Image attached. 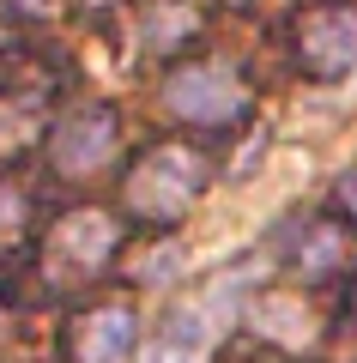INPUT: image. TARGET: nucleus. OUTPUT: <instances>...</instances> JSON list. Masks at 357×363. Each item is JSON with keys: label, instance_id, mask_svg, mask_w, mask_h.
<instances>
[{"label": "nucleus", "instance_id": "4", "mask_svg": "<svg viewBox=\"0 0 357 363\" xmlns=\"http://www.w3.org/2000/svg\"><path fill=\"white\" fill-rule=\"evenodd\" d=\"M115 152V116L109 109H79V116H67V128L55 133V164L61 169H97L103 157Z\"/></svg>", "mask_w": 357, "mask_h": 363}, {"label": "nucleus", "instance_id": "5", "mask_svg": "<svg viewBox=\"0 0 357 363\" xmlns=\"http://www.w3.org/2000/svg\"><path fill=\"white\" fill-rule=\"evenodd\" d=\"M303 55L321 73H351L357 67V18L351 13H315L303 25Z\"/></svg>", "mask_w": 357, "mask_h": 363}, {"label": "nucleus", "instance_id": "10", "mask_svg": "<svg viewBox=\"0 0 357 363\" xmlns=\"http://www.w3.org/2000/svg\"><path fill=\"white\" fill-rule=\"evenodd\" d=\"M188 260H194V248H188V242H170V248H152V255L140 260V279H145V285H170V279H176V272L188 267Z\"/></svg>", "mask_w": 357, "mask_h": 363}, {"label": "nucleus", "instance_id": "3", "mask_svg": "<svg viewBox=\"0 0 357 363\" xmlns=\"http://www.w3.org/2000/svg\"><path fill=\"white\" fill-rule=\"evenodd\" d=\"M164 104L176 116H188V121H224V116L243 109V85H236V73L224 61H206V67H188V73L170 79Z\"/></svg>", "mask_w": 357, "mask_h": 363}, {"label": "nucleus", "instance_id": "9", "mask_svg": "<svg viewBox=\"0 0 357 363\" xmlns=\"http://www.w3.org/2000/svg\"><path fill=\"white\" fill-rule=\"evenodd\" d=\"M194 18H200L194 0H158L152 13H145V43L152 49H170V43H182L194 30Z\"/></svg>", "mask_w": 357, "mask_h": 363}, {"label": "nucleus", "instance_id": "1", "mask_svg": "<svg viewBox=\"0 0 357 363\" xmlns=\"http://www.w3.org/2000/svg\"><path fill=\"white\" fill-rule=\"evenodd\" d=\"M243 279H248V272H230V279H218L212 291L188 297L176 315H170L164 339H158V345L145 351L140 363H200L206 351L218 345V333L230 327V315H236V297H243Z\"/></svg>", "mask_w": 357, "mask_h": 363}, {"label": "nucleus", "instance_id": "6", "mask_svg": "<svg viewBox=\"0 0 357 363\" xmlns=\"http://www.w3.org/2000/svg\"><path fill=\"white\" fill-rule=\"evenodd\" d=\"M109 248H115V224L103 212H73L55 230V260H67V267H97Z\"/></svg>", "mask_w": 357, "mask_h": 363}, {"label": "nucleus", "instance_id": "2", "mask_svg": "<svg viewBox=\"0 0 357 363\" xmlns=\"http://www.w3.org/2000/svg\"><path fill=\"white\" fill-rule=\"evenodd\" d=\"M200 182H206V169H200V157L194 152H182V145H164V152H152L140 164V176H133V206L140 212H158V218H176L182 206H194V194H200Z\"/></svg>", "mask_w": 357, "mask_h": 363}, {"label": "nucleus", "instance_id": "12", "mask_svg": "<svg viewBox=\"0 0 357 363\" xmlns=\"http://www.w3.org/2000/svg\"><path fill=\"white\" fill-rule=\"evenodd\" d=\"M18 224H25V200H18L13 188H0V242H13Z\"/></svg>", "mask_w": 357, "mask_h": 363}, {"label": "nucleus", "instance_id": "11", "mask_svg": "<svg viewBox=\"0 0 357 363\" xmlns=\"http://www.w3.org/2000/svg\"><path fill=\"white\" fill-rule=\"evenodd\" d=\"M339 260V236L333 230H315V242L303 248V272H321V267H333Z\"/></svg>", "mask_w": 357, "mask_h": 363}, {"label": "nucleus", "instance_id": "14", "mask_svg": "<svg viewBox=\"0 0 357 363\" xmlns=\"http://www.w3.org/2000/svg\"><path fill=\"white\" fill-rule=\"evenodd\" d=\"M13 6H25V13H55L61 0H13Z\"/></svg>", "mask_w": 357, "mask_h": 363}, {"label": "nucleus", "instance_id": "7", "mask_svg": "<svg viewBox=\"0 0 357 363\" xmlns=\"http://www.w3.org/2000/svg\"><path fill=\"white\" fill-rule=\"evenodd\" d=\"M248 321H255V333H267L273 345H285V351H303L309 339H315V315L297 297H260L255 309H248Z\"/></svg>", "mask_w": 357, "mask_h": 363}, {"label": "nucleus", "instance_id": "16", "mask_svg": "<svg viewBox=\"0 0 357 363\" xmlns=\"http://www.w3.org/2000/svg\"><path fill=\"white\" fill-rule=\"evenodd\" d=\"M0 333H6V315H0Z\"/></svg>", "mask_w": 357, "mask_h": 363}, {"label": "nucleus", "instance_id": "8", "mask_svg": "<svg viewBox=\"0 0 357 363\" xmlns=\"http://www.w3.org/2000/svg\"><path fill=\"white\" fill-rule=\"evenodd\" d=\"M133 339H140V327H133L128 309H103L85 321V333H79V357L85 363H121L133 351Z\"/></svg>", "mask_w": 357, "mask_h": 363}, {"label": "nucleus", "instance_id": "13", "mask_svg": "<svg viewBox=\"0 0 357 363\" xmlns=\"http://www.w3.org/2000/svg\"><path fill=\"white\" fill-rule=\"evenodd\" d=\"M25 128H31V109H18V116H13V109H0V145H18Z\"/></svg>", "mask_w": 357, "mask_h": 363}, {"label": "nucleus", "instance_id": "15", "mask_svg": "<svg viewBox=\"0 0 357 363\" xmlns=\"http://www.w3.org/2000/svg\"><path fill=\"white\" fill-rule=\"evenodd\" d=\"M345 200H351V212H357V176H345Z\"/></svg>", "mask_w": 357, "mask_h": 363}, {"label": "nucleus", "instance_id": "17", "mask_svg": "<svg viewBox=\"0 0 357 363\" xmlns=\"http://www.w3.org/2000/svg\"><path fill=\"white\" fill-rule=\"evenodd\" d=\"M97 6H103V0H97Z\"/></svg>", "mask_w": 357, "mask_h": 363}]
</instances>
